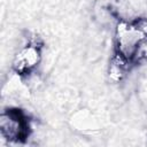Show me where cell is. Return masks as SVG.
I'll return each instance as SVG.
<instances>
[{"label":"cell","instance_id":"cell-2","mask_svg":"<svg viewBox=\"0 0 147 147\" xmlns=\"http://www.w3.org/2000/svg\"><path fill=\"white\" fill-rule=\"evenodd\" d=\"M0 133L11 142H23L30 134L26 115L18 108L5 109L0 115Z\"/></svg>","mask_w":147,"mask_h":147},{"label":"cell","instance_id":"cell-1","mask_svg":"<svg viewBox=\"0 0 147 147\" xmlns=\"http://www.w3.org/2000/svg\"><path fill=\"white\" fill-rule=\"evenodd\" d=\"M116 54L131 62L142 56V48L147 42V18L121 21L116 26Z\"/></svg>","mask_w":147,"mask_h":147},{"label":"cell","instance_id":"cell-3","mask_svg":"<svg viewBox=\"0 0 147 147\" xmlns=\"http://www.w3.org/2000/svg\"><path fill=\"white\" fill-rule=\"evenodd\" d=\"M41 51L37 42H29L22 46L13 61V69L18 75L30 74L40 62Z\"/></svg>","mask_w":147,"mask_h":147}]
</instances>
